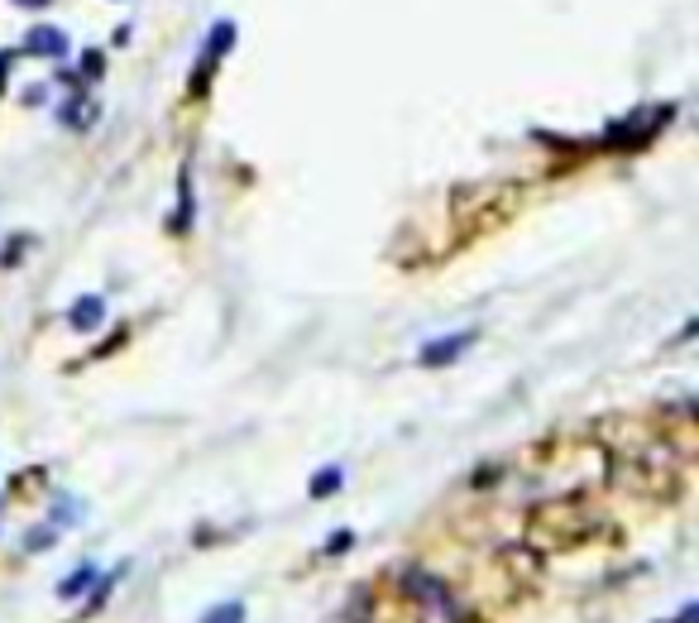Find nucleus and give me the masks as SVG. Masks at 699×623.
Wrapping results in <instances>:
<instances>
[{
    "label": "nucleus",
    "mask_w": 699,
    "mask_h": 623,
    "mask_svg": "<svg viewBox=\"0 0 699 623\" xmlns=\"http://www.w3.org/2000/svg\"><path fill=\"white\" fill-rule=\"evenodd\" d=\"M24 48H29V53H39V58H62V53H68V39H62L58 29H35Z\"/></svg>",
    "instance_id": "obj_2"
},
{
    "label": "nucleus",
    "mask_w": 699,
    "mask_h": 623,
    "mask_svg": "<svg viewBox=\"0 0 699 623\" xmlns=\"http://www.w3.org/2000/svg\"><path fill=\"white\" fill-rule=\"evenodd\" d=\"M201 623H245V604L240 600H230V604H220V610H211Z\"/></svg>",
    "instance_id": "obj_7"
},
{
    "label": "nucleus",
    "mask_w": 699,
    "mask_h": 623,
    "mask_svg": "<svg viewBox=\"0 0 699 623\" xmlns=\"http://www.w3.org/2000/svg\"><path fill=\"white\" fill-rule=\"evenodd\" d=\"M350 542H355V533H336V537H331V542H326V552H345V547H350Z\"/></svg>",
    "instance_id": "obj_8"
},
{
    "label": "nucleus",
    "mask_w": 699,
    "mask_h": 623,
    "mask_svg": "<svg viewBox=\"0 0 699 623\" xmlns=\"http://www.w3.org/2000/svg\"><path fill=\"white\" fill-rule=\"evenodd\" d=\"M470 341H474V331H451V335H441V341H426V345L417 350V360L436 370V364H451L460 350H470Z\"/></svg>",
    "instance_id": "obj_1"
},
{
    "label": "nucleus",
    "mask_w": 699,
    "mask_h": 623,
    "mask_svg": "<svg viewBox=\"0 0 699 623\" xmlns=\"http://www.w3.org/2000/svg\"><path fill=\"white\" fill-rule=\"evenodd\" d=\"M341 479H345L341 466H326L322 475H312V499H331V494L341 489Z\"/></svg>",
    "instance_id": "obj_5"
},
{
    "label": "nucleus",
    "mask_w": 699,
    "mask_h": 623,
    "mask_svg": "<svg viewBox=\"0 0 699 623\" xmlns=\"http://www.w3.org/2000/svg\"><path fill=\"white\" fill-rule=\"evenodd\" d=\"M230 39H235V25H216V35H211V53H206V62H211L216 53H226ZM201 77H206V68L197 72V82H201Z\"/></svg>",
    "instance_id": "obj_6"
},
{
    "label": "nucleus",
    "mask_w": 699,
    "mask_h": 623,
    "mask_svg": "<svg viewBox=\"0 0 699 623\" xmlns=\"http://www.w3.org/2000/svg\"><path fill=\"white\" fill-rule=\"evenodd\" d=\"M14 6H24V10H39V6H49V0H14Z\"/></svg>",
    "instance_id": "obj_11"
},
{
    "label": "nucleus",
    "mask_w": 699,
    "mask_h": 623,
    "mask_svg": "<svg viewBox=\"0 0 699 623\" xmlns=\"http://www.w3.org/2000/svg\"><path fill=\"white\" fill-rule=\"evenodd\" d=\"M6 72H10V53H0V87H6Z\"/></svg>",
    "instance_id": "obj_10"
},
{
    "label": "nucleus",
    "mask_w": 699,
    "mask_h": 623,
    "mask_svg": "<svg viewBox=\"0 0 699 623\" xmlns=\"http://www.w3.org/2000/svg\"><path fill=\"white\" fill-rule=\"evenodd\" d=\"M82 68H87V77H97V72H101V53H87Z\"/></svg>",
    "instance_id": "obj_9"
},
{
    "label": "nucleus",
    "mask_w": 699,
    "mask_h": 623,
    "mask_svg": "<svg viewBox=\"0 0 699 623\" xmlns=\"http://www.w3.org/2000/svg\"><path fill=\"white\" fill-rule=\"evenodd\" d=\"M97 581H101V571H97V566H91V562H87V566H77V571L68 575V581H62V585H58V595H62V600H72V595H82V590H91V585H97Z\"/></svg>",
    "instance_id": "obj_4"
},
{
    "label": "nucleus",
    "mask_w": 699,
    "mask_h": 623,
    "mask_svg": "<svg viewBox=\"0 0 699 623\" xmlns=\"http://www.w3.org/2000/svg\"><path fill=\"white\" fill-rule=\"evenodd\" d=\"M101 317H106V302L101 298H82L77 308L68 312V322L77 327V331H91V327H101Z\"/></svg>",
    "instance_id": "obj_3"
}]
</instances>
